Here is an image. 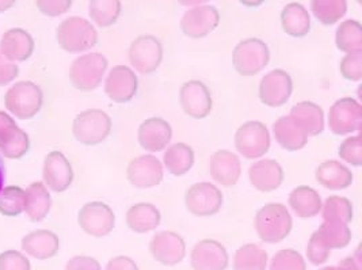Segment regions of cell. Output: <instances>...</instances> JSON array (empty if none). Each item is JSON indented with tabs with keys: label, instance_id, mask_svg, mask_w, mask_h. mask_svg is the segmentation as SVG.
I'll list each match as a JSON object with an SVG mask.
<instances>
[{
	"label": "cell",
	"instance_id": "obj_20",
	"mask_svg": "<svg viewBox=\"0 0 362 270\" xmlns=\"http://www.w3.org/2000/svg\"><path fill=\"white\" fill-rule=\"evenodd\" d=\"M74 169L60 151H52L45 156L42 178L45 186L54 193H64L74 182Z\"/></svg>",
	"mask_w": 362,
	"mask_h": 270
},
{
	"label": "cell",
	"instance_id": "obj_15",
	"mask_svg": "<svg viewBox=\"0 0 362 270\" xmlns=\"http://www.w3.org/2000/svg\"><path fill=\"white\" fill-rule=\"evenodd\" d=\"M218 23V10L214 6L202 4L197 7H192L189 11L183 14L181 19V30L182 33L192 40H201L214 33Z\"/></svg>",
	"mask_w": 362,
	"mask_h": 270
},
{
	"label": "cell",
	"instance_id": "obj_36",
	"mask_svg": "<svg viewBox=\"0 0 362 270\" xmlns=\"http://www.w3.org/2000/svg\"><path fill=\"white\" fill-rule=\"evenodd\" d=\"M122 11L121 0H90L88 16L102 29L113 26Z\"/></svg>",
	"mask_w": 362,
	"mask_h": 270
},
{
	"label": "cell",
	"instance_id": "obj_32",
	"mask_svg": "<svg viewBox=\"0 0 362 270\" xmlns=\"http://www.w3.org/2000/svg\"><path fill=\"white\" fill-rule=\"evenodd\" d=\"M194 162V150L186 143H175L165 148L162 165L171 175L183 177L193 169Z\"/></svg>",
	"mask_w": 362,
	"mask_h": 270
},
{
	"label": "cell",
	"instance_id": "obj_50",
	"mask_svg": "<svg viewBox=\"0 0 362 270\" xmlns=\"http://www.w3.org/2000/svg\"><path fill=\"white\" fill-rule=\"evenodd\" d=\"M338 270H362L361 246H358L354 253L339 262Z\"/></svg>",
	"mask_w": 362,
	"mask_h": 270
},
{
	"label": "cell",
	"instance_id": "obj_5",
	"mask_svg": "<svg viewBox=\"0 0 362 270\" xmlns=\"http://www.w3.org/2000/svg\"><path fill=\"white\" fill-rule=\"evenodd\" d=\"M44 105L41 87L30 81L17 82L4 95L6 109L19 119H34Z\"/></svg>",
	"mask_w": 362,
	"mask_h": 270
},
{
	"label": "cell",
	"instance_id": "obj_22",
	"mask_svg": "<svg viewBox=\"0 0 362 270\" xmlns=\"http://www.w3.org/2000/svg\"><path fill=\"white\" fill-rule=\"evenodd\" d=\"M209 174L216 184L232 187L242 177V163L236 153L228 150L214 152L209 160Z\"/></svg>",
	"mask_w": 362,
	"mask_h": 270
},
{
	"label": "cell",
	"instance_id": "obj_14",
	"mask_svg": "<svg viewBox=\"0 0 362 270\" xmlns=\"http://www.w3.org/2000/svg\"><path fill=\"white\" fill-rule=\"evenodd\" d=\"M293 81L284 69H273L266 74L258 88L259 100L267 107H281L291 100Z\"/></svg>",
	"mask_w": 362,
	"mask_h": 270
},
{
	"label": "cell",
	"instance_id": "obj_46",
	"mask_svg": "<svg viewBox=\"0 0 362 270\" xmlns=\"http://www.w3.org/2000/svg\"><path fill=\"white\" fill-rule=\"evenodd\" d=\"M40 13L50 18L64 16L72 6V0H35Z\"/></svg>",
	"mask_w": 362,
	"mask_h": 270
},
{
	"label": "cell",
	"instance_id": "obj_2",
	"mask_svg": "<svg viewBox=\"0 0 362 270\" xmlns=\"http://www.w3.org/2000/svg\"><path fill=\"white\" fill-rule=\"evenodd\" d=\"M56 38L63 51L82 53L93 49L98 44V32L90 20L82 17H69L57 26Z\"/></svg>",
	"mask_w": 362,
	"mask_h": 270
},
{
	"label": "cell",
	"instance_id": "obj_49",
	"mask_svg": "<svg viewBox=\"0 0 362 270\" xmlns=\"http://www.w3.org/2000/svg\"><path fill=\"white\" fill-rule=\"evenodd\" d=\"M106 270H139L137 264L127 255H118L107 262Z\"/></svg>",
	"mask_w": 362,
	"mask_h": 270
},
{
	"label": "cell",
	"instance_id": "obj_33",
	"mask_svg": "<svg viewBox=\"0 0 362 270\" xmlns=\"http://www.w3.org/2000/svg\"><path fill=\"white\" fill-rule=\"evenodd\" d=\"M52 208L49 190L44 182H34L25 190V212L33 223H40L48 216Z\"/></svg>",
	"mask_w": 362,
	"mask_h": 270
},
{
	"label": "cell",
	"instance_id": "obj_48",
	"mask_svg": "<svg viewBox=\"0 0 362 270\" xmlns=\"http://www.w3.org/2000/svg\"><path fill=\"white\" fill-rule=\"evenodd\" d=\"M66 270H102V268L95 258L87 255H76L66 262Z\"/></svg>",
	"mask_w": 362,
	"mask_h": 270
},
{
	"label": "cell",
	"instance_id": "obj_7",
	"mask_svg": "<svg viewBox=\"0 0 362 270\" xmlns=\"http://www.w3.org/2000/svg\"><path fill=\"white\" fill-rule=\"evenodd\" d=\"M238 152L247 160L264 158L270 150L272 137L267 127L261 121H247L242 124L233 139Z\"/></svg>",
	"mask_w": 362,
	"mask_h": 270
},
{
	"label": "cell",
	"instance_id": "obj_18",
	"mask_svg": "<svg viewBox=\"0 0 362 270\" xmlns=\"http://www.w3.org/2000/svg\"><path fill=\"white\" fill-rule=\"evenodd\" d=\"M149 253L156 262L165 266H175L186 257V243L174 231H160L151 239Z\"/></svg>",
	"mask_w": 362,
	"mask_h": 270
},
{
	"label": "cell",
	"instance_id": "obj_47",
	"mask_svg": "<svg viewBox=\"0 0 362 270\" xmlns=\"http://www.w3.org/2000/svg\"><path fill=\"white\" fill-rule=\"evenodd\" d=\"M19 75V67L0 53V87L10 85Z\"/></svg>",
	"mask_w": 362,
	"mask_h": 270
},
{
	"label": "cell",
	"instance_id": "obj_45",
	"mask_svg": "<svg viewBox=\"0 0 362 270\" xmlns=\"http://www.w3.org/2000/svg\"><path fill=\"white\" fill-rule=\"evenodd\" d=\"M0 270H32L26 255L17 250H7L0 254Z\"/></svg>",
	"mask_w": 362,
	"mask_h": 270
},
{
	"label": "cell",
	"instance_id": "obj_41",
	"mask_svg": "<svg viewBox=\"0 0 362 270\" xmlns=\"http://www.w3.org/2000/svg\"><path fill=\"white\" fill-rule=\"evenodd\" d=\"M269 270H307V264L296 250L282 249L273 257Z\"/></svg>",
	"mask_w": 362,
	"mask_h": 270
},
{
	"label": "cell",
	"instance_id": "obj_1",
	"mask_svg": "<svg viewBox=\"0 0 362 270\" xmlns=\"http://www.w3.org/2000/svg\"><path fill=\"white\" fill-rule=\"evenodd\" d=\"M254 227L262 242L267 245H277L289 237L293 228V219L284 204H266L258 209Z\"/></svg>",
	"mask_w": 362,
	"mask_h": 270
},
{
	"label": "cell",
	"instance_id": "obj_16",
	"mask_svg": "<svg viewBox=\"0 0 362 270\" xmlns=\"http://www.w3.org/2000/svg\"><path fill=\"white\" fill-rule=\"evenodd\" d=\"M139 90L136 72L128 66L112 68L105 81V94L110 101L124 105L132 101Z\"/></svg>",
	"mask_w": 362,
	"mask_h": 270
},
{
	"label": "cell",
	"instance_id": "obj_31",
	"mask_svg": "<svg viewBox=\"0 0 362 270\" xmlns=\"http://www.w3.org/2000/svg\"><path fill=\"white\" fill-rule=\"evenodd\" d=\"M273 134L279 146L285 151H300L308 143V136L297 127L289 116L276 119L273 124Z\"/></svg>",
	"mask_w": 362,
	"mask_h": 270
},
{
	"label": "cell",
	"instance_id": "obj_53",
	"mask_svg": "<svg viewBox=\"0 0 362 270\" xmlns=\"http://www.w3.org/2000/svg\"><path fill=\"white\" fill-rule=\"evenodd\" d=\"M243 6H246L248 8H257L259 6H262L266 0H239Z\"/></svg>",
	"mask_w": 362,
	"mask_h": 270
},
{
	"label": "cell",
	"instance_id": "obj_37",
	"mask_svg": "<svg viewBox=\"0 0 362 270\" xmlns=\"http://www.w3.org/2000/svg\"><path fill=\"white\" fill-rule=\"evenodd\" d=\"M316 231L329 250L345 249L353 237L349 224L339 221H323Z\"/></svg>",
	"mask_w": 362,
	"mask_h": 270
},
{
	"label": "cell",
	"instance_id": "obj_39",
	"mask_svg": "<svg viewBox=\"0 0 362 270\" xmlns=\"http://www.w3.org/2000/svg\"><path fill=\"white\" fill-rule=\"evenodd\" d=\"M322 218L323 221H339L350 224L354 218L353 204L342 196H329L322 204Z\"/></svg>",
	"mask_w": 362,
	"mask_h": 270
},
{
	"label": "cell",
	"instance_id": "obj_3",
	"mask_svg": "<svg viewBox=\"0 0 362 270\" xmlns=\"http://www.w3.org/2000/svg\"><path fill=\"white\" fill-rule=\"evenodd\" d=\"M107 67L109 61L102 53L91 52L82 54L69 67L71 85L82 93H91L103 82Z\"/></svg>",
	"mask_w": 362,
	"mask_h": 270
},
{
	"label": "cell",
	"instance_id": "obj_28",
	"mask_svg": "<svg viewBox=\"0 0 362 270\" xmlns=\"http://www.w3.org/2000/svg\"><path fill=\"white\" fill-rule=\"evenodd\" d=\"M125 220L134 234H148L159 227L162 213L153 204L137 203L128 209Z\"/></svg>",
	"mask_w": 362,
	"mask_h": 270
},
{
	"label": "cell",
	"instance_id": "obj_55",
	"mask_svg": "<svg viewBox=\"0 0 362 270\" xmlns=\"http://www.w3.org/2000/svg\"><path fill=\"white\" fill-rule=\"evenodd\" d=\"M320 270H338V268H335V266H326V268Z\"/></svg>",
	"mask_w": 362,
	"mask_h": 270
},
{
	"label": "cell",
	"instance_id": "obj_42",
	"mask_svg": "<svg viewBox=\"0 0 362 270\" xmlns=\"http://www.w3.org/2000/svg\"><path fill=\"white\" fill-rule=\"evenodd\" d=\"M339 158L351 165L353 168L362 166V136L357 134L356 136H349L342 141L338 150Z\"/></svg>",
	"mask_w": 362,
	"mask_h": 270
},
{
	"label": "cell",
	"instance_id": "obj_19",
	"mask_svg": "<svg viewBox=\"0 0 362 270\" xmlns=\"http://www.w3.org/2000/svg\"><path fill=\"white\" fill-rule=\"evenodd\" d=\"M193 270H227L230 255L224 245L214 239H202L190 253Z\"/></svg>",
	"mask_w": 362,
	"mask_h": 270
},
{
	"label": "cell",
	"instance_id": "obj_9",
	"mask_svg": "<svg viewBox=\"0 0 362 270\" xmlns=\"http://www.w3.org/2000/svg\"><path fill=\"white\" fill-rule=\"evenodd\" d=\"M128 56L132 69L141 75H151L163 61V45L158 37L143 34L134 38Z\"/></svg>",
	"mask_w": 362,
	"mask_h": 270
},
{
	"label": "cell",
	"instance_id": "obj_30",
	"mask_svg": "<svg viewBox=\"0 0 362 270\" xmlns=\"http://www.w3.org/2000/svg\"><path fill=\"white\" fill-rule=\"evenodd\" d=\"M281 26L284 33L293 38H303L311 30V16L301 3L292 1L281 11Z\"/></svg>",
	"mask_w": 362,
	"mask_h": 270
},
{
	"label": "cell",
	"instance_id": "obj_51",
	"mask_svg": "<svg viewBox=\"0 0 362 270\" xmlns=\"http://www.w3.org/2000/svg\"><path fill=\"white\" fill-rule=\"evenodd\" d=\"M183 7H197V6H202L206 4L211 0H177Z\"/></svg>",
	"mask_w": 362,
	"mask_h": 270
},
{
	"label": "cell",
	"instance_id": "obj_11",
	"mask_svg": "<svg viewBox=\"0 0 362 270\" xmlns=\"http://www.w3.org/2000/svg\"><path fill=\"white\" fill-rule=\"evenodd\" d=\"M78 224L90 237H107L115 230V211L102 201L84 204L78 213Z\"/></svg>",
	"mask_w": 362,
	"mask_h": 270
},
{
	"label": "cell",
	"instance_id": "obj_26",
	"mask_svg": "<svg viewBox=\"0 0 362 270\" xmlns=\"http://www.w3.org/2000/svg\"><path fill=\"white\" fill-rule=\"evenodd\" d=\"M315 180L325 189L338 192L353 185L354 174L338 160H326L315 170Z\"/></svg>",
	"mask_w": 362,
	"mask_h": 270
},
{
	"label": "cell",
	"instance_id": "obj_12",
	"mask_svg": "<svg viewBox=\"0 0 362 270\" xmlns=\"http://www.w3.org/2000/svg\"><path fill=\"white\" fill-rule=\"evenodd\" d=\"M182 110L190 119H204L214 110V98L211 90L204 82L193 79L185 82L180 90Z\"/></svg>",
	"mask_w": 362,
	"mask_h": 270
},
{
	"label": "cell",
	"instance_id": "obj_8",
	"mask_svg": "<svg viewBox=\"0 0 362 270\" xmlns=\"http://www.w3.org/2000/svg\"><path fill=\"white\" fill-rule=\"evenodd\" d=\"M224 204L223 192L211 182H198L185 193V206L189 213L197 218L217 215Z\"/></svg>",
	"mask_w": 362,
	"mask_h": 270
},
{
	"label": "cell",
	"instance_id": "obj_4",
	"mask_svg": "<svg viewBox=\"0 0 362 270\" xmlns=\"http://www.w3.org/2000/svg\"><path fill=\"white\" fill-rule=\"evenodd\" d=\"M113 129L110 116L100 109H87L72 122V135L83 146L94 147L102 144Z\"/></svg>",
	"mask_w": 362,
	"mask_h": 270
},
{
	"label": "cell",
	"instance_id": "obj_44",
	"mask_svg": "<svg viewBox=\"0 0 362 270\" xmlns=\"http://www.w3.org/2000/svg\"><path fill=\"white\" fill-rule=\"evenodd\" d=\"M329 255H331V250L325 245V242L320 239L317 231H315L310 237L308 246H307L308 261L315 266H320V265H325L329 261Z\"/></svg>",
	"mask_w": 362,
	"mask_h": 270
},
{
	"label": "cell",
	"instance_id": "obj_6",
	"mask_svg": "<svg viewBox=\"0 0 362 270\" xmlns=\"http://www.w3.org/2000/svg\"><path fill=\"white\" fill-rule=\"evenodd\" d=\"M270 63V49L259 38H246L240 41L232 52V64L235 71L245 78H251L262 72Z\"/></svg>",
	"mask_w": 362,
	"mask_h": 270
},
{
	"label": "cell",
	"instance_id": "obj_35",
	"mask_svg": "<svg viewBox=\"0 0 362 270\" xmlns=\"http://www.w3.org/2000/svg\"><path fill=\"white\" fill-rule=\"evenodd\" d=\"M269 255L255 243H247L233 255V270H266Z\"/></svg>",
	"mask_w": 362,
	"mask_h": 270
},
{
	"label": "cell",
	"instance_id": "obj_34",
	"mask_svg": "<svg viewBox=\"0 0 362 270\" xmlns=\"http://www.w3.org/2000/svg\"><path fill=\"white\" fill-rule=\"evenodd\" d=\"M335 45L341 52L360 53L362 52V25L356 19L344 20L335 32Z\"/></svg>",
	"mask_w": 362,
	"mask_h": 270
},
{
	"label": "cell",
	"instance_id": "obj_21",
	"mask_svg": "<svg viewBox=\"0 0 362 270\" xmlns=\"http://www.w3.org/2000/svg\"><path fill=\"white\" fill-rule=\"evenodd\" d=\"M173 139V128L162 117L144 119L137 131V140L143 150L151 152L165 151Z\"/></svg>",
	"mask_w": 362,
	"mask_h": 270
},
{
	"label": "cell",
	"instance_id": "obj_27",
	"mask_svg": "<svg viewBox=\"0 0 362 270\" xmlns=\"http://www.w3.org/2000/svg\"><path fill=\"white\" fill-rule=\"evenodd\" d=\"M22 250L35 259H50L60 250V239L49 230H35L22 239Z\"/></svg>",
	"mask_w": 362,
	"mask_h": 270
},
{
	"label": "cell",
	"instance_id": "obj_24",
	"mask_svg": "<svg viewBox=\"0 0 362 270\" xmlns=\"http://www.w3.org/2000/svg\"><path fill=\"white\" fill-rule=\"evenodd\" d=\"M289 117L308 137L320 135L326 127L323 107L315 102H298L291 109Z\"/></svg>",
	"mask_w": 362,
	"mask_h": 270
},
{
	"label": "cell",
	"instance_id": "obj_52",
	"mask_svg": "<svg viewBox=\"0 0 362 270\" xmlns=\"http://www.w3.org/2000/svg\"><path fill=\"white\" fill-rule=\"evenodd\" d=\"M16 3H17V0H0V14L13 8Z\"/></svg>",
	"mask_w": 362,
	"mask_h": 270
},
{
	"label": "cell",
	"instance_id": "obj_43",
	"mask_svg": "<svg viewBox=\"0 0 362 270\" xmlns=\"http://www.w3.org/2000/svg\"><path fill=\"white\" fill-rule=\"evenodd\" d=\"M339 72L349 82H361L362 52L345 54L339 63Z\"/></svg>",
	"mask_w": 362,
	"mask_h": 270
},
{
	"label": "cell",
	"instance_id": "obj_40",
	"mask_svg": "<svg viewBox=\"0 0 362 270\" xmlns=\"http://www.w3.org/2000/svg\"><path fill=\"white\" fill-rule=\"evenodd\" d=\"M25 212V190L19 186H7L0 190V215L16 218Z\"/></svg>",
	"mask_w": 362,
	"mask_h": 270
},
{
	"label": "cell",
	"instance_id": "obj_17",
	"mask_svg": "<svg viewBox=\"0 0 362 270\" xmlns=\"http://www.w3.org/2000/svg\"><path fill=\"white\" fill-rule=\"evenodd\" d=\"M30 148L29 135L22 131L14 119L0 112V153L11 160L23 158Z\"/></svg>",
	"mask_w": 362,
	"mask_h": 270
},
{
	"label": "cell",
	"instance_id": "obj_10",
	"mask_svg": "<svg viewBox=\"0 0 362 270\" xmlns=\"http://www.w3.org/2000/svg\"><path fill=\"white\" fill-rule=\"evenodd\" d=\"M329 131L335 136L360 134L362 128V106L351 97H345L331 105L327 117Z\"/></svg>",
	"mask_w": 362,
	"mask_h": 270
},
{
	"label": "cell",
	"instance_id": "obj_23",
	"mask_svg": "<svg viewBox=\"0 0 362 270\" xmlns=\"http://www.w3.org/2000/svg\"><path fill=\"white\" fill-rule=\"evenodd\" d=\"M284 169L274 159H261L248 169L250 184L261 193H272L284 184Z\"/></svg>",
	"mask_w": 362,
	"mask_h": 270
},
{
	"label": "cell",
	"instance_id": "obj_13",
	"mask_svg": "<svg viewBox=\"0 0 362 270\" xmlns=\"http://www.w3.org/2000/svg\"><path fill=\"white\" fill-rule=\"evenodd\" d=\"M127 178L137 189H151L163 182L165 168L152 153L140 155L132 159L127 168Z\"/></svg>",
	"mask_w": 362,
	"mask_h": 270
},
{
	"label": "cell",
	"instance_id": "obj_25",
	"mask_svg": "<svg viewBox=\"0 0 362 270\" xmlns=\"http://www.w3.org/2000/svg\"><path fill=\"white\" fill-rule=\"evenodd\" d=\"M35 42L32 34L14 28L3 34L0 40V53L10 61H26L33 56Z\"/></svg>",
	"mask_w": 362,
	"mask_h": 270
},
{
	"label": "cell",
	"instance_id": "obj_54",
	"mask_svg": "<svg viewBox=\"0 0 362 270\" xmlns=\"http://www.w3.org/2000/svg\"><path fill=\"white\" fill-rule=\"evenodd\" d=\"M3 184H4V171H3V165L0 162V190L3 189Z\"/></svg>",
	"mask_w": 362,
	"mask_h": 270
},
{
	"label": "cell",
	"instance_id": "obj_56",
	"mask_svg": "<svg viewBox=\"0 0 362 270\" xmlns=\"http://www.w3.org/2000/svg\"><path fill=\"white\" fill-rule=\"evenodd\" d=\"M357 1H358V4H361L362 3V0H357Z\"/></svg>",
	"mask_w": 362,
	"mask_h": 270
},
{
	"label": "cell",
	"instance_id": "obj_38",
	"mask_svg": "<svg viewBox=\"0 0 362 270\" xmlns=\"http://www.w3.org/2000/svg\"><path fill=\"white\" fill-rule=\"evenodd\" d=\"M311 10L320 23L332 26L345 17L347 0H311Z\"/></svg>",
	"mask_w": 362,
	"mask_h": 270
},
{
	"label": "cell",
	"instance_id": "obj_29",
	"mask_svg": "<svg viewBox=\"0 0 362 270\" xmlns=\"http://www.w3.org/2000/svg\"><path fill=\"white\" fill-rule=\"evenodd\" d=\"M288 204L300 219H313L322 211V197L310 186L301 185L295 187L288 197Z\"/></svg>",
	"mask_w": 362,
	"mask_h": 270
}]
</instances>
